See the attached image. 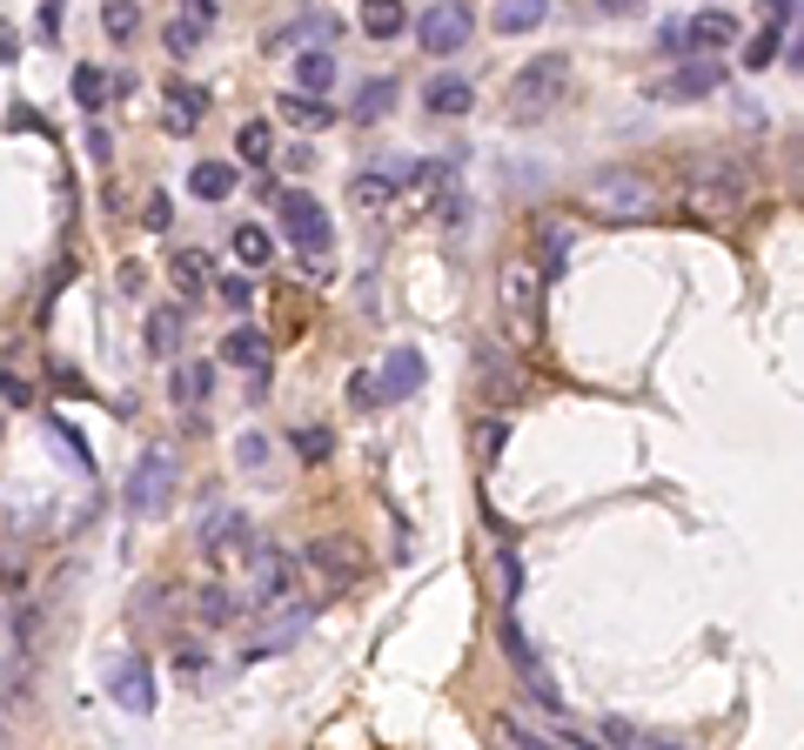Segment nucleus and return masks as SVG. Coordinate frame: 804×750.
<instances>
[{
  "mask_svg": "<svg viewBox=\"0 0 804 750\" xmlns=\"http://www.w3.org/2000/svg\"><path fill=\"white\" fill-rule=\"evenodd\" d=\"M677 194H684V208H691V215L724 221V215H738L751 202V175H744V162H731V154H691Z\"/></svg>",
  "mask_w": 804,
  "mask_h": 750,
  "instance_id": "nucleus-1",
  "label": "nucleus"
},
{
  "mask_svg": "<svg viewBox=\"0 0 804 750\" xmlns=\"http://www.w3.org/2000/svg\"><path fill=\"white\" fill-rule=\"evenodd\" d=\"M175 490H181V456H175V443H148V449L135 456V469H128L122 503H128V517L155 523L162 509L175 503Z\"/></svg>",
  "mask_w": 804,
  "mask_h": 750,
  "instance_id": "nucleus-2",
  "label": "nucleus"
},
{
  "mask_svg": "<svg viewBox=\"0 0 804 750\" xmlns=\"http://www.w3.org/2000/svg\"><path fill=\"white\" fill-rule=\"evenodd\" d=\"M570 88V54H536L510 74V114L516 122H544Z\"/></svg>",
  "mask_w": 804,
  "mask_h": 750,
  "instance_id": "nucleus-3",
  "label": "nucleus"
},
{
  "mask_svg": "<svg viewBox=\"0 0 804 750\" xmlns=\"http://www.w3.org/2000/svg\"><path fill=\"white\" fill-rule=\"evenodd\" d=\"M590 208L610 215V221H643V215L664 208V194H658V181L617 168V175H597V181H590Z\"/></svg>",
  "mask_w": 804,
  "mask_h": 750,
  "instance_id": "nucleus-4",
  "label": "nucleus"
},
{
  "mask_svg": "<svg viewBox=\"0 0 804 750\" xmlns=\"http://www.w3.org/2000/svg\"><path fill=\"white\" fill-rule=\"evenodd\" d=\"M276 208H282V234H289V242H295L302 255H329L335 228H329V215H322V202H316V194L289 188V194H276Z\"/></svg>",
  "mask_w": 804,
  "mask_h": 750,
  "instance_id": "nucleus-5",
  "label": "nucleus"
},
{
  "mask_svg": "<svg viewBox=\"0 0 804 750\" xmlns=\"http://www.w3.org/2000/svg\"><path fill=\"white\" fill-rule=\"evenodd\" d=\"M255 576H248V589H242V610H268V603H282L289 589H295V570H302V557L295 549H261L255 543Z\"/></svg>",
  "mask_w": 804,
  "mask_h": 750,
  "instance_id": "nucleus-6",
  "label": "nucleus"
},
{
  "mask_svg": "<svg viewBox=\"0 0 804 750\" xmlns=\"http://www.w3.org/2000/svg\"><path fill=\"white\" fill-rule=\"evenodd\" d=\"M503 657L516 663V677H523V690H529L536 710H563V690L550 684V670H544V657L529 650V637H523V623H516V616H503Z\"/></svg>",
  "mask_w": 804,
  "mask_h": 750,
  "instance_id": "nucleus-7",
  "label": "nucleus"
},
{
  "mask_svg": "<svg viewBox=\"0 0 804 750\" xmlns=\"http://www.w3.org/2000/svg\"><path fill=\"white\" fill-rule=\"evenodd\" d=\"M470 8L463 0H436V8L416 21V41H423V54H436V61H449L456 48H470Z\"/></svg>",
  "mask_w": 804,
  "mask_h": 750,
  "instance_id": "nucleus-8",
  "label": "nucleus"
},
{
  "mask_svg": "<svg viewBox=\"0 0 804 750\" xmlns=\"http://www.w3.org/2000/svg\"><path fill=\"white\" fill-rule=\"evenodd\" d=\"M255 543H261V536H255V523L242 517V509H215L208 530L195 536V549H202L208 563H228V557H242V563H248V557H255Z\"/></svg>",
  "mask_w": 804,
  "mask_h": 750,
  "instance_id": "nucleus-9",
  "label": "nucleus"
},
{
  "mask_svg": "<svg viewBox=\"0 0 804 750\" xmlns=\"http://www.w3.org/2000/svg\"><path fill=\"white\" fill-rule=\"evenodd\" d=\"M316 623V603H302V610H282V616H268L255 637L242 644V663H268V657H282V650H295L302 644V630Z\"/></svg>",
  "mask_w": 804,
  "mask_h": 750,
  "instance_id": "nucleus-10",
  "label": "nucleus"
},
{
  "mask_svg": "<svg viewBox=\"0 0 804 750\" xmlns=\"http://www.w3.org/2000/svg\"><path fill=\"white\" fill-rule=\"evenodd\" d=\"M423 382H430L423 348H390V355H382V369H375V396L382 403H409Z\"/></svg>",
  "mask_w": 804,
  "mask_h": 750,
  "instance_id": "nucleus-11",
  "label": "nucleus"
},
{
  "mask_svg": "<svg viewBox=\"0 0 804 750\" xmlns=\"http://www.w3.org/2000/svg\"><path fill=\"white\" fill-rule=\"evenodd\" d=\"M107 697L128 710V717H148L155 710V670H148L141 657H122V663H107Z\"/></svg>",
  "mask_w": 804,
  "mask_h": 750,
  "instance_id": "nucleus-12",
  "label": "nucleus"
},
{
  "mask_svg": "<svg viewBox=\"0 0 804 750\" xmlns=\"http://www.w3.org/2000/svg\"><path fill=\"white\" fill-rule=\"evenodd\" d=\"M302 563H309L329 589H342V583H356L362 576V563H356V549L342 543V536H309L302 543Z\"/></svg>",
  "mask_w": 804,
  "mask_h": 750,
  "instance_id": "nucleus-13",
  "label": "nucleus"
},
{
  "mask_svg": "<svg viewBox=\"0 0 804 750\" xmlns=\"http://www.w3.org/2000/svg\"><path fill=\"white\" fill-rule=\"evenodd\" d=\"M496 289H503V308L516 315V322H544V275H536L529 262H510L503 268V282H496Z\"/></svg>",
  "mask_w": 804,
  "mask_h": 750,
  "instance_id": "nucleus-14",
  "label": "nucleus"
},
{
  "mask_svg": "<svg viewBox=\"0 0 804 750\" xmlns=\"http://www.w3.org/2000/svg\"><path fill=\"white\" fill-rule=\"evenodd\" d=\"M570 249H577V234H570L563 221H536V234H529V268L544 275V282H557V275L570 268Z\"/></svg>",
  "mask_w": 804,
  "mask_h": 750,
  "instance_id": "nucleus-15",
  "label": "nucleus"
},
{
  "mask_svg": "<svg viewBox=\"0 0 804 750\" xmlns=\"http://www.w3.org/2000/svg\"><path fill=\"white\" fill-rule=\"evenodd\" d=\"M221 363H235V369H255V376H268V363H276V348H268V335H261V329H228V335H221Z\"/></svg>",
  "mask_w": 804,
  "mask_h": 750,
  "instance_id": "nucleus-16",
  "label": "nucleus"
},
{
  "mask_svg": "<svg viewBox=\"0 0 804 750\" xmlns=\"http://www.w3.org/2000/svg\"><path fill=\"white\" fill-rule=\"evenodd\" d=\"M684 34H691V54L731 48V41H738V14H731V8H704L698 21H684Z\"/></svg>",
  "mask_w": 804,
  "mask_h": 750,
  "instance_id": "nucleus-17",
  "label": "nucleus"
},
{
  "mask_svg": "<svg viewBox=\"0 0 804 750\" xmlns=\"http://www.w3.org/2000/svg\"><path fill=\"white\" fill-rule=\"evenodd\" d=\"M717 88H724V67H717V61H691V67L671 74L664 101H704V94H717Z\"/></svg>",
  "mask_w": 804,
  "mask_h": 750,
  "instance_id": "nucleus-18",
  "label": "nucleus"
},
{
  "mask_svg": "<svg viewBox=\"0 0 804 750\" xmlns=\"http://www.w3.org/2000/svg\"><path fill=\"white\" fill-rule=\"evenodd\" d=\"M409 27V0H362V34L369 41H396Z\"/></svg>",
  "mask_w": 804,
  "mask_h": 750,
  "instance_id": "nucleus-19",
  "label": "nucleus"
},
{
  "mask_svg": "<svg viewBox=\"0 0 804 750\" xmlns=\"http://www.w3.org/2000/svg\"><path fill=\"white\" fill-rule=\"evenodd\" d=\"M470 101H476V88L463 81V74H436V81L423 88V107L430 114H470Z\"/></svg>",
  "mask_w": 804,
  "mask_h": 750,
  "instance_id": "nucleus-20",
  "label": "nucleus"
},
{
  "mask_svg": "<svg viewBox=\"0 0 804 750\" xmlns=\"http://www.w3.org/2000/svg\"><path fill=\"white\" fill-rule=\"evenodd\" d=\"M295 88L302 94H329L335 88V54L329 48H302L295 54Z\"/></svg>",
  "mask_w": 804,
  "mask_h": 750,
  "instance_id": "nucleus-21",
  "label": "nucleus"
},
{
  "mask_svg": "<svg viewBox=\"0 0 804 750\" xmlns=\"http://www.w3.org/2000/svg\"><path fill=\"white\" fill-rule=\"evenodd\" d=\"M489 21H496V34H529L550 21V0H496Z\"/></svg>",
  "mask_w": 804,
  "mask_h": 750,
  "instance_id": "nucleus-22",
  "label": "nucleus"
},
{
  "mask_svg": "<svg viewBox=\"0 0 804 750\" xmlns=\"http://www.w3.org/2000/svg\"><path fill=\"white\" fill-rule=\"evenodd\" d=\"M208 389H215V369H208V363H181V369L168 376V396H175L181 409H195V403H208Z\"/></svg>",
  "mask_w": 804,
  "mask_h": 750,
  "instance_id": "nucleus-23",
  "label": "nucleus"
},
{
  "mask_svg": "<svg viewBox=\"0 0 804 750\" xmlns=\"http://www.w3.org/2000/svg\"><path fill=\"white\" fill-rule=\"evenodd\" d=\"M188 194H195V202H228V194H235V168H228V162H195Z\"/></svg>",
  "mask_w": 804,
  "mask_h": 750,
  "instance_id": "nucleus-24",
  "label": "nucleus"
},
{
  "mask_svg": "<svg viewBox=\"0 0 804 750\" xmlns=\"http://www.w3.org/2000/svg\"><path fill=\"white\" fill-rule=\"evenodd\" d=\"M202 114H208V94H202V88L168 81V128H175V135H188V128L202 122Z\"/></svg>",
  "mask_w": 804,
  "mask_h": 750,
  "instance_id": "nucleus-25",
  "label": "nucleus"
},
{
  "mask_svg": "<svg viewBox=\"0 0 804 750\" xmlns=\"http://www.w3.org/2000/svg\"><path fill=\"white\" fill-rule=\"evenodd\" d=\"M396 81H390V74H375V81H362V94H356V107H349V122H382V114H390L396 107Z\"/></svg>",
  "mask_w": 804,
  "mask_h": 750,
  "instance_id": "nucleus-26",
  "label": "nucleus"
},
{
  "mask_svg": "<svg viewBox=\"0 0 804 750\" xmlns=\"http://www.w3.org/2000/svg\"><path fill=\"white\" fill-rule=\"evenodd\" d=\"M282 122H295V128H329V122H335V107H329L322 94L289 88V94H282Z\"/></svg>",
  "mask_w": 804,
  "mask_h": 750,
  "instance_id": "nucleus-27",
  "label": "nucleus"
},
{
  "mask_svg": "<svg viewBox=\"0 0 804 750\" xmlns=\"http://www.w3.org/2000/svg\"><path fill=\"white\" fill-rule=\"evenodd\" d=\"M181 329H188V315H181L175 302H162L155 315H148V348H155V355H175V348H181Z\"/></svg>",
  "mask_w": 804,
  "mask_h": 750,
  "instance_id": "nucleus-28",
  "label": "nucleus"
},
{
  "mask_svg": "<svg viewBox=\"0 0 804 750\" xmlns=\"http://www.w3.org/2000/svg\"><path fill=\"white\" fill-rule=\"evenodd\" d=\"M235 154L248 168H268V162H276V128H268V122H242L235 128Z\"/></svg>",
  "mask_w": 804,
  "mask_h": 750,
  "instance_id": "nucleus-29",
  "label": "nucleus"
},
{
  "mask_svg": "<svg viewBox=\"0 0 804 750\" xmlns=\"http://www.w3.org/2000/svg\"><path fill=\"white\" fill-rule=\"evenodd\" d=\"M375 175H382V181H390V188L403 194V188H423V181H430V162H416V154H382V162H375Z\"/></svg>",
  "mask_w": 804,
  "mask_h": 750,
  "instance_id": "nucleus-30",
  "label": "nucleus"
},
{
  "mask_svg": "<svg viewBox=\"0 0 804 750\" xmlns=\"http://www.w3.org/2000/svg\"><path fill=\"white\" fill-rule=\"evenodd\" d=\"M516 363H503V348H483V389H489V403H503V396H516Z\"/></svg>",
  "mask_w": 804,
  "mask_h": 750,
  "instance_id": "nucleus-31",
  "label": "nucleus"
},
{
  "mask_svg": "<svg viewBox=\"0 0 804 750\" xmlns=\"http://www.w3.org/2000/svg\"><path fill=\"white\" fill-rule=\"evenodd\" d=\"M168 275H175L181 295H202V289H208V255H202V249H181V255L168 262Z\"/></svg>",
  "mask_w": 804,
  "mask_h": 750,
  "instance_id": "nucleus-32",
  "label": "nucleus"
},
{
  "mask_svg": "<svg viewBox=\"0 0 804 750\" xmlns=\"http://www.w3.org/2000/svg\"><path fill=\"white\" fill-rule=\"evenodd\" d=\"M74 101H81V114H101V107H107V74H101L94 61L74 67Z\"/></svg>",
  "mask_w": 804,
  "mask_h": 750,
  "instance_id": "nucleus-33",
  "label": "nucleus"
},
{
  "mask_svg": "<svg viewBox=\"0 0 804 750\" xmlns=\"http://www.w3.org/2000/svg\"><path fill=\"white\" fill-rule=\"evenodd\" d=\"M235 610H242V597H235L228 583H202V597H195V616H202V623H228Z\"/></svg>",
  "mask_w": 804,
  "mask_h": 750,
  "instance_id": "nucleus-34",
  "label": "nucleus"
},
{
  "mask_svg": "<svg viewBox=\"0 0 804 750\" xmlns=\"http://www.w3.org/2000/svg\"><path fill=\"white\" fill-rule=\"evenodd\" d=\"M235 255H242V268H261L268 255H276V242H268L261 221H235Z\"/></svg>",
  "mask_w": 804,
  "mask_h": 750,
  "instance_id": "nucleus-35",
  "label": "nucleus"
},
{
  "mask_svg": "<svg viewBox=\"0 0 804 750\" xmlns=\"http://www.w3.org/2000/svg\"><path fill=\"white\" fill-rule=\"evenodd\" d=\"M101 27H107V41H135L141 8H135V0H101Z\"/></svg>",
  "mask_w": 804,
  "mask_h": 750,
  "instance_id": "nucleus-36",
  "label": "nucleus"
},
{
  "mask_svg": "<svg viewBox=\"0 0 804 750\" xmlns=\"http://www.w3.org/2000/svg\"><path fill=\"white\" fill-rule=\"evenodd\" d=\"M202 34H208V21L181 14V21H168V34H162V41H168V54H175V61H188V54L202 48Z\"/></svg>",
  "mask_w": 804,
  "mask_h": 750,
  "instance_id": "nucleus-37",
  "label": "nucleus"
},
{
  "mask_svg": "<svg viewBox=\"0 0 804 750\" xmlns=\"http://www.w3.org/2000/svg\"><path fill=\"white\" fill-rule=\"evenodd\" d=\"M349 202H356V208H390V202H396V188L369 168V175H356V181H349Z\"/></svg>",
  "mask_w": 804,
  "mask_h": 750,
  "instance_id": "nucleus-38",
  "label": "nucleus"
},
{
  "mask_svg": "<svg viewBox=\"0 0 804 750\" xmlns=\"http://www.w3.org/2000/svg\"><path fill=\"white\" fill-rule=\"evenodd\" d=\"M128 616H135L141 630H155V623L168 616V583H148V589H141V597L128 603Z\"/></svg>",
  "mask_w": 804,
  "mask_h": 750,
  "instance_id": "nucleus-39",
  "label": "nucleus"
},
{
  "mask_svg": "<svg viewBox=\"0 0 804 750\" xmlns=\"http://www.w3.org/2000/svg\"><path fill=\"white\" fill-rule=\"evenodd\" d=\"M48 436H54V443H61V449L74 456V462H81V476H94V449L81 443V429H74V422H61V416H54V422H48Z\"/></svg>",
  "mask_w": 804,
  "mask_h": 750,
  "instance_id": "nucleus-40",
  "label": "nucleus"
},
{
  "mask_svg": "<svg viewBox=\"0 0 804 750\" xmlns=\"http://www.w3.org/2000/svg\"><path fill=\"white\" fill-rule=\"evenodd\" d=\"M289 443H295L302 462H329V449H335V436H329V429H316V422H309V429H295Z\"/></svg>",
  "mask_w": 804,
  "mask_h": 750,
  "instance_id": "nucleus-41",
  "label": "nucleus"
},
{
  "mask_svg": "<svg viewBox=\"0 0 804 750\" xmlns=\"http://www.w3.org/2000/svg\"><path fill=\"white\" fill-rule=\"evenodd\" d=\"M778 48H784V34H778V27H764L757 41L744 48V67H771V61H778Z\"/></svg>",
  "mask_w": 804,
  "mask_h": 750,
  "instance_id": "nucleus-42",
  "label": "nucleus"
},
{
  "mask_svg": "<svg viewBox=\"0 0 804 750\" xmlns=\"http://www.w3.org/2000/svg\"><path fill=\"white\" fill-rule=\"evenodd\" d=\"M503 436H510V422H503V416H483V436H476V443H483V462L503 456Z\"/></svg>",
  "mask_w": 804,
  "mask_h": 750,
  "instance_id": "nucleus-43",
  "label": "nucleus"
},
{
  "mask_svg": "<svg viewBox=\"0 0 804 750\" xmlns=\"http://www.w3.org/2000/svg\"><path fill=\"white\" fill-rule=\"evenodd\" d=\"M349 403H356V409H382V396H375V369H356V376H349Z\"/></svg>",
  "mask_w": 804,
  "mask_h": 750,
  "instance_id": "nucleus-44",
  "label": "nucleus"
},
{
  "mask_svg": "<svg viewBox=\"0 0 804 750\" xmlns=\"http://www.w3.org/2000/svg\"><path fill=\"white\" fill-rule=\"evenodd\" d=\"M221 302L228 308H248L255 302V282H248V275H221Z\"/></svg>",
  "mask_w": 804,
  "mask_h": 750,
  "instance_id": "nucleus-45",
  "label": "nucleus"
},
{
  "mask_svg": "<svg viewBox=\"0 0 804 750\" xmlns=\"http://www.w3.org/2000/svg\"><path fill=\"white\" fill-rule=\"evenodd\" d=\"M658 41H664V54H671V61L691 54V34H684V21H664V27H658Z\"/></svg>",
  "mask_w": 804,
  "mask_h": 750,
  "instance_id": "nucleus-46",
  "label": "nucleus"
},
{
  "mask_svg": "<svg viewBox=\"0 0 804 750\" xmlns=\"http://www.w3.org/2000/svg\"><path fill=\"white\" fill-rule=\"evenodd\" d=\"M141 221H148V228H155V234H162V228L175 221V202H168V194H148V208H141Z\"/></svg>",
  "mask_w": 804,
  "mask_h": 750,
  "instance_id": "nucleus-47",
  "label": "nucleus"
},
{
  "mask_svg": "<svg viewBox=\"0 0 804 750\" xmlns=\"http://www.w3.org/2000/svg\"><path fill=\"white\" fill-rule=\"evenodd\" d=\"M463 215H470V202H463V188H456V194L443 188V194H436V221H463Z\"/></svg>",
  "mask_w": 804,
  "mask_h": 750,
  "instance_id": "nucleus-48",
  "label": "nucleus"
},
{
  "mask_svg": "<svg viewBox=\"0 0 804 750\" xmlns=\"http://www.w3.org/2000/svg\"><path fill=\"white\" fill-rule=\"evenodd\" d=\"M603 737H610V743H650V737H643L637 724H624V717H603Z\"/></svg>",
  "mask_w": 804,
  "mask_h": 750,
  "instance_id": "nucleus-49",
  "label": "nucleus"
},
{
  "mask_svg": "<svg viewBox=\"0 0 804 750\" xmlns=\"http://www.w3.org/2000/svg\"><path fill=\"white\" fill-rule=\"evenodd\" d=\"M175 670H181V677H195V670H202V644H175Z\"/></svg>",
  "mask_w": 804,
  "mask_h": 750,
  "instance_id": "nucleus-50",
  "label": "nucleus"
},
{
  "mask_svg": "<svg viewBox=\"0 0 804 750\" xmlns=\"http://www.w3.org/2000/svg\"><path fill=\"white\" fill-rule=\"evenodd\" d=\"M235 456H242V469H261V462H268V443H261V436H242Z\"/></svg>",
  "mask_w": 804,
  "mask_h": 750,
  "instance_id": "nucleus-51",
  "label": "nucleus"
},
{
  "mask_svg": "<svg viewBox=\"0 0 804 750\" xmlns=\"http://www.w3.org/2000/svg\"><path fill=\"white\" fill-rule=\"evenodd\" d=\"M503 597H510V603L523 597V570H516V557H503Z\"/></svg>",
  "mask_w": 804,
  "mask_h": 750,
  "instance_id": "nucleus-52",
  "label": "nucleus"
},
{
  "mask_svg": "<svg viewBox=\"0 0 804 750\" xmlns=\"http://www.w3.org/2000/svg\"><path fill=\"white\" fill-rule=\"evenodd\" d=\"M0 396H8V403H21V409H27V382H21V376H8V369H0Z\"/></svg>",
  "mask_w": 804,
  "mask_h": 750,
  "instance_id": "nucleus-53",
  "label": "nucleus"
},
{
  "mask_svg": "<svg viewBox=\"0 0 804 750\" xmlns=\"http://www.w3.org/2000/svg\"><path fill=\"white\" fill-rule=\"evenodd\" d=\"M757 8H764V14H771V27H784V21L797 14V0H757Z\"/></svg>",
  "mask_w": 804,
  "mask_h": 750,
  "instance_id": "nucleus-54",
  "label": "nucleus"
},
{
  "mask_svg": "<svg viewBox=\"0 0 804 750\" xmlns=\"http://www.w3.org/2000/svg\"><path fill=\"white\" fill-rule=\"evenodd\" d=\"M88 154H94V162H114V141H107V128H94V135H88Z\"/></svg>",
  "mask_w": 804,
  "mask_h": 750,
  "instance_id": "nucleus-55",
  "label": "nucleus"
},
{
  "mask_svg": "<svg viewBox=\"0 0 804 750\" xmlns=\"http://www.w3.org/2000/svg\"><path fill=\"white\" fill-rule=\"evenodd\" d=\"M14 54H21V48H14V27H8V21H0V67H8Z\"/></svg>",
  "mask_w": 804,
  "mask_h": 750,
  "instance_id": "nucleus-56",
  "label": "nucleus"
},
{
  "mask_svg": "<svg viewBox=\"0 0 804 750\" xmlns=\"http://www.w3.org/2000/svg\"><path fill=\"white\" fill-rule=\"evenodd\" d=\"M188 8H195V21H215V0H188Z\"/></svg>",
  "mask_w": 804,
  "mask_h": 750,
  "instance_id": "nucleus-57",
  "label": "nucleus"
}]
</instances>
